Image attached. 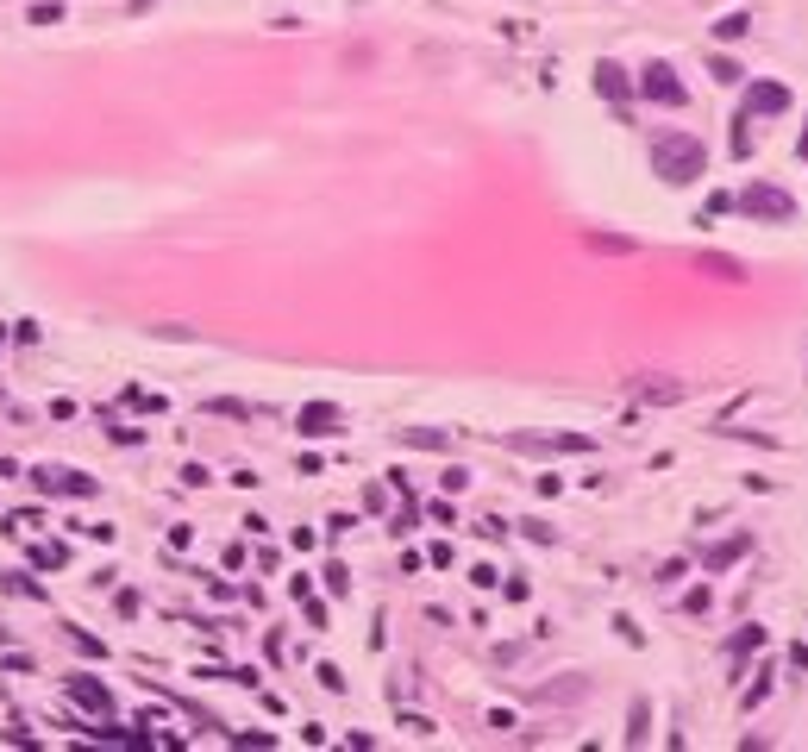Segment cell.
<instances>
[{"instance_id": "1", "label": "cell", "mask_w": 808, "mask_h": 752, "mask_svg": "<svg viewBox=\"0 0 808 752\" xmlns=\"http://www.w3.org/2000/svg\"><path fill=\"white\" fill-rule=\"evenodd\" d=\"M652 170H658L664 182H671V188L696 182V176L708 170L702 138H696V132H658V138H652Z\"/></svg>"}, {"instance_id": "2", "label": "cell", "mask_w": 808, "mask_h": 752, "mask_svg": "<svg viewBox=\"0 0 808 752\" xmlns=\"http://www.w3.org/2000/svg\"><path fill=\"white\" fill-rule=\"evenodd\" d=\"M733 207H740V214H752V220H771V226H790V220H796L790 188H777V182H752Z\"/></svg>"}, {"instance_id": "3", "label": "cell", "mask_w": 808, "mask_h": 752, "mask_svg": "<svg viewBox=\"0 0 808 752\" xmlns=\"http://www.w3.org/2000/svg\"><path fill=\"white\" fill-rule=\"evenodd\" d=\"M639 94H646V101H658V107H683V101H689V88L677 82L671 63H646V69H639Z\"/></svg>"}, {"instance_id": "4", "label": "cell", "mask_w": 808, "mask_h": 752, "mask_svg": "<svg viewBox=\"0 0 808 752\" xmlns=\"http://www.w3.org/2000/svg\"><path fill=\"white\" fill-rule=\"evenodd\" d=\"M339 427H345V414L332 408V402H307L301 408V433L307 439H326V433H339Z\"/></svg>"}, {"instance_id": "5", "label": "cell", "mask_w": 808, "mask_h": 752, "mask_svg": "<svg viewBox=\"0 0 808 752\" xmlns=\"http://www.w3.org/2000/svg\"><path fill=\"white\" fill-rule=\"evenodd\" d=\"M746 113H790V88L783 82H752L746 88Z\"/></svg>"}, {"instance_id": "6", "label": "cell", "mask_w": 808, "mask_h": 752, "mask_svg": "<svg viewBox=\"0 0 808 752\" xmlns=\"http://www.w3.org/2000/svg\"><path fill=\"white\" fill-rule=\"evenodd\" d=\"M38 489H51V496H94V477H82V470H38Z\"/></svg>"}, {"instance_id": "7", "label": "cell", "mask_w": 808, "mask_h": 752, "mask_svg": "<svg viewBox=\"0 0 808 752\" xmlns=\"http://www.w3.org/2000/svg\"><path fill=\"white\" fill-rule=\"evenodd\" d=\"M69 702H82L88 715H107L113 709V696H107L101 677H69Z\"/></svg>"}, {"instance_id": "8", "label": "cell", "mask_w": 808, "mask_h": 752, "mask_svg": "<svg viewBox=\"0 0 808 752\" xmlns=\"http://www.w3.org/2000/svg\"><path fill=\"white\" fill-rule=\"evenodd\" d=\"M746 552H752V539H746V533H733V539H721V546H708V552H702V564H708V571H727V564H740Z\"/></svg>"}, {"instance_id": "9", "label": "cell", "mask_w": 808, "mask_h": 752, "mask_svg": "<svg viewBox=\"0 0 808 752\" xmlns=\"http://www.w3.org/2000/svg\"><path fill=\"white\" fill-rule=\"evenodd\" d=\"M696 270H708L715 282H746V264H740V257H721V251H702Z\"/></svg>"}, {"instance_id": "10", "label": "cell", "mask_w": 808, "mask_h": 752, "mask_svg": "<svg viewBox=\"0 0 808 752\" xmlns=\"http://www.w3.org/2000/svg\"><path fill=\"white\" fill-rule=\"evenodd\" d=\"M596 88L608 94V101H627V94H633V82H627V69H621V63H608V57L596 63Z\"/></svg>"}, {"instance_id": "11", "label": "cell", "mask_w": 808, "mask_h": 752, "mask_svg": "<svg viewBox=\"0 0 808 752\" xmlns=\"http://www.w3.org/2000/svg\"><path fill=\"white\" fill-rule=\"evenodd\" d=\"M639 402H683V383H633Z\"/></svg>"}, {"instance_id": "12", "label": "cell", "mask_w": 808, "mask_h": 752, "mask_svg": "<svg viewBox=\"0 0 808 752\" xmlns=\"http://www.w3.org/2000/svg\"><path fill=\"white\" fill-rule=\"evenodd\" d=\"M758 646H765V627H746L740 640H733V665H740V658H752Z\"/></svg>"}, {"instance_id": "13", "label": "cell", "mask_w": 808, "mask_h": 752, "mask_svg": "<svg viewBox=\"0 0 808 752\" xmlns=\"http://www.w3.org/2000/svg\"><path fill=\"white\" fill-rule=\"evenodd\" d=\"M746 26H752L746 13H727V19H715V38H746Z\"/></svg>"}, {"instance_id": "14", "label": "cell", "mask_w": 808, "mask_h": 752, "mask_svg": "<svg viewBox=\"0 0 808 752\" xmlns=\"http://www.w3.org/2000/svg\"><path fill=\"white\" fill-rule=\"evenodd\" d=\"M708 76H715V82H740V63H733V57H708Z\"/></svg>"}, {"instance_id": "15", "label": "cell", "mask_w": 808, "mask_h": 752, "mask_svg": "<svg viewBox=\"0 0 808 752\" xmlns=\"http://www.w3.org/2000/svg\"><path fill=\"white\" fill-rule=\"evenodd\" d=\"M589 245H596V251H614V257L633 251V239H614V232H589Z\"/></svg>"}, {"instance_id": "16", "label": "cell", "mask_w": 808, "mask_h": 752, "mask_svg": "<svg viewBox=\"0 0 808 752\" xmlns=\"http://www.w3.org/2000/svg\"><path fill=\"white\" fill-rule=\"evenodd\" d=\"M408 445H426V452H445V433H433V427H414V433H408Z\"/></svg>"}, {"instance_id": "17", "label": "cell", "mask_w": 808, "mask_h": 752, "mask_svg": "<svg viewBox=\"0 0 808 752\" xmlns=\"http://www.w3.org/2000/svg\"><path fill=\"white\" fill-rule=\"evenodd\" d=\"M765 696H771V671H758V677H752V690H746V709H758Z\"/></svg>"}, {"instance_id": "18", "label": "cell", "mask_w": 808, "mask_h": 752, "mask_svg": "<svg viewBox=\"0 0 808 752\" xmlns=\"http://www.w3.org/2000/svg\"><path fill=\"white\" fill-rule=\"evenodd\" d=\"M326 590H332V596H345V590H351V577H345V564H326Z\"/></svg>"}, {"instance_id": "19", "label": "cell", "mask_w": 808, "mask_h": 752, "mask_svg": "<svg viewBox=\"0 0 808 752\" xmlns=\"http://www.w3.org/2000/svg\"><path fill=\"white\" fill-rule=\"evenodd\" d=\"M752 151V132H746V113H740V120H733V157H746Z\"/></svg>"}, {"instance_id": "20", "label": "cell", "mask_w": 808, "mask_h": 752, "mask_svg": "<svg viewBox=\"0 0 808 752\" xmlns=\"http://www.w3.org/2000/svg\"><path fill=\"white\" fill-rule=\"evenodd\" d=\"M802 163H808V126H802Z\"/></svg>"}]
</instances>
